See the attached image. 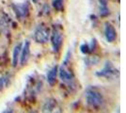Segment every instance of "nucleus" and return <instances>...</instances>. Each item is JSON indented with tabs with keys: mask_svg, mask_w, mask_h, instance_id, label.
<instances>
[{
	"mask_svg": "<svg viewBox=\"0 0 126 113\" xmlns=\"http://www.w3.org/2000/svg\"><path fill=\"white\" fill-rule=\"evenodd\" d=\"M51 32L49 28L43 25H41L36 28L34 32V40L38 43H46L49 41Z\"/></svg>",
	"mask_w": 126,
	"mask_h": 113,
	"instance_id": "nucleus-3",
	"label": "nucleus"
},
{
	"mask_svg": "<svg viewBox=\"0 0 126 113\" xmlns=\"http://www.w3.org/2000/svg\"><path fill=\"white\" fill-rule=\"evenodd\" d=\"M34 3H37V2H39V0H32Z\"/></svg>",
	"mask_w": 126,
	"mask_h": 113,
	"instance_id": "nucleus-16",
	"label": "nucleus"
},
{
	"mask_svg": "<svg viewBox=\"0 0 126 113\" xmlns=\"http://www.w3.org/2000/svg\"><path fill=\"white\" fill-rule=\"evenodd\" d=\"M63 0H53V7L56 11H62L63 9Z\"/></svg>",
	"mask_w": 126,
	"mask_h": 113,
	"instance_id": "nucleus-14",
	"label": "nucleus"
},
{
	"mask_svg": "<svg viewBox=\"0 0 126 113\" xmlns=\"http://www.w3.org/2000/svg\"><path fill=\"white\" fill-rule=\"evenodd\" d=\"M87 104L92 109H99L103 107L105 103V98L103 93L96 87H89L86 92Z\"/></svg>",
	"mask_w": 126,
	"mask_h": 113,
	"instance_id": "nucleus-1",
	"label": "nucleus"
},
{
	"mask_svg": "<svg viewBox=\"0 0 126 113\" xmlns=\"http://www.w3.org/2000/svg\"><path fill=\"white\" fill-rule=\"evenodd\" d=\"M2 113H13V110L12 109H6L5 111H3Z\"/></svg>",
	"mask_w": 126,
	"mask_h": 113,
	"instance_id": "nucleus-15",
	"label": "nucleus"
},
{
	"mask_svg": "<svg viewBox=\"0 0 126 113\" xmlns=\"http://www.w3.org/2000/svg\"><path fill=\"white\" fill-rule=\"evenodd\" d=\"M22 47H23V44L22 43H18L14 47V49H13V53H12V66L13 67H16L17 64H18V62H19Z\"/></svg>",
	"mask_w": 126,
	"mask_h": 113,
	"instance_id": "nucleus-11",
	"label": "nucleus"
},
{
	"mask_svg": "<svg viewBox=\"0 0 126 113\" xmlns=\"http://www.w3.org/2000/svg\"><path fill=\"white\" fill-rule=\"evenodd\" d=\"M117 73H118V71L114 68V66L112 65V63L109 62V61H107V62L105 63V67L101 71L97 72L96 75H98V76H102V77L110 78L112 76H115Z\"/></svg>",
	"mask_w": 126,
	"mask_h": 113,
	"instance_id": "nucleus-7",
	"label": "nucleus"
},
{
	"mask_svg": "<svg viewBox=\"0 0 126 113\" xmlns=\"http://www.w3.org/2000/svg\"><path fill=\"white\" fill-rule=\"evenodd\" d=\"M58 75L60 79L65 83H71L74 80V75L69 64V56H67V58L63 61L62 65L58 68Z\"/></svg>",
	"mask_w": 126,
	"mask_h": 113,
	"instance_id": "nucleus-2",
	"label": "nucleus"
},
{
	"mask_svg": "<svg viewBox=\"0 0 126 113\" xmlns=\"http://www.w3.org/2000/svg\"><path fill=\"white\" fill-rule=\"evenodd\" d=\"M58 75V67L56 65L47 73V82L50 86H54L57 83V77Z\"/></svg>",
	"mask_w": 126,
	"mask_h": 113,
	"instance_id": "nucleus-10",
	"label": "nucleus"
},
{
	"mask_svg": "<svg viewBox=\"0 0 126 113\" xmlns=\"http://www.w3.org/2000/svg\"><path fill=\"white\" fill-rule=\"evenodd\" d=\"M51 43L54 52H59L63 43V35L58 27H54L53 29V32L51 34Z\"/></svg>",
	"mask_w": 126,
	"mask_h": 113,
	"instance_id": "nucleus-4",
	"label": "nucleus"
},
{
	"mask_svg": "<svg viewBox=\"0 0 126 113\" xmlns=\"http://www.w3.org/2000/svg\"><path fill=\"white\" fill-rule=\"evenodd\" d=\"M10 82H11V75H4L3 76H1L0 77V92L9 86Z\"/></svg>",
	"mask_w": 126,
	"mask_h": 113,
	"instance_id": "nucleus-12",
	"label": "nucleus"
},
{
	"mask_svg": "<svg viewBox=\"0 0 126 113\" xmlns=\"http://www.w3.org/2000/svg\"><path fill=\"white\" fill-rule=\"evenodd\" d=\"M105 39L108 43H113L117 38V32H116L114 27L111 25L106 23L105 24Z\"/></svg>",
	"mask_w": 126,
	"mask_h": 113,
	"instance_id": "nucleus-9",
	"label": "nucleus"
},
{
	"mask_svg": "<svg viewBox=\"0 0 126 113\" xmlns=\"http://www.w3.org/2000/svg\"><path fill=\"white\" fill-rule=\"evenodd\" d=\"M62 108L56 99H49L43 104L42 108V113H61Z\"/></svg>",
	"mask_w": 126,
	"mask_h": 113,
	"instance_id": "nucleus-5",
	"label": "nucleus"
},
{
	"mask_svg": "<svg viewBox=\"0 0 126 113\" xmlns=\"http://www.w3.org/2000/svg\"><path fill=\"white\" fill-rule=\"evenodd\" d=\"M94 46H93V41H92V43H91V45H89L88 43H84V44H82L81 45V52L83 53V54H89L90 52H92L93 50H94Z\"/></svg>",
	"mask_w": 126,
	"mask_h": 113,
	"instance_id": "nucleus-13",
	"label": "nucleus"
},
{
	"mask_svg": "<svg viewBox=\"0 0 126 113\" xmlns=\"http://www.w3.org/2000/svg\"><path fill=\"white\" fill-rule=\"evenodd\" d=\"M13 11L15 12L16 16L18 19H25L29 12V7L27 3H23V4H13L12 6Z\"/></svg>",
	"mask_w": 126,
	"mask_h": 113,
	"instance_id": "nucleus-6",
	"label": "nucleus"
},
{
	"mask_svg": "<svg viewBox=\"0 0 126 113\" xmlns=\"http://www.w3.org/2000/svg\"><path fill=\"white\" fill-rule=\"evenodd\" d=\"M29 57H30V43L28 41H26L25 43L23 44L21 54H20V59H19L20 64L22 66L26 65L29 59Z\"/></svg>",
	"mask_w": 126,
	"mask_h": 113,
	"instance_id": "nucleus-8",
	"label": "nucleus"
}]
</instances>
